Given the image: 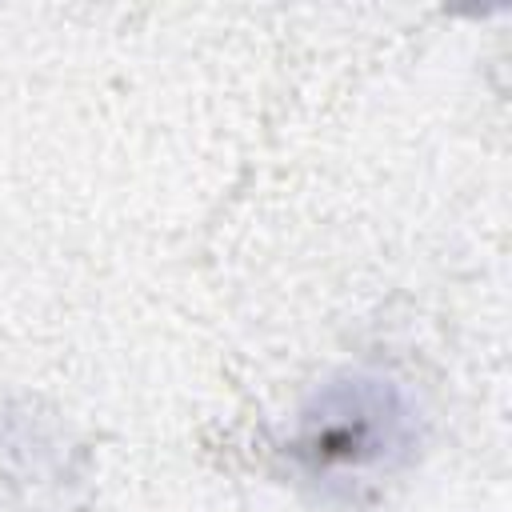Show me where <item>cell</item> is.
<instances>
[{
  "instance_id": "cell-1",
  "label": "cell",
  "mask_w": 512,
  "mask_h": 512,
  "mask_svg": "<svg viewBox=\"0 0 512 512\" xmlns=\"http://www.w3.org/2000/svg\"><path fill=\"white\" fill-rule=\"evenodd\" d=\"M416 448V408L404 388L376 372H344L328 380L288 436L292 464L324 488H348L376 472H392Z\"/></svg>"
}]
</instances>
